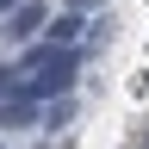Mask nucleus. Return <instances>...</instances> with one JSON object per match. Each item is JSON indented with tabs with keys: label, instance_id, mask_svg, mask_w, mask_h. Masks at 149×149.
Here are the masks:
<instances>
[{
	"label": "nucleus",
	"instance_id": "obj_7",
	"mask_svg": "<svg viewBox=\"0 0 149 149\" xmlns=\"http://www.w3.org/2000/svg\"><path fill=\"white\" fill-rule=\"evenodd\" d=\"M0 149H6V143H0Z\"/></svg>",
	"mask_w": 149,
	"mask_h": 149
},
{
	"label": "nucleus",
	"instance_id": "obj_2",
	"mask_svg": "<svg viewBox=\"0 0 149 149\" xmlns=\"http://www.w3.org/2000/svg\"><path fill=\"white\" fill-rule=\"evenodd\" d=\"M44 6H37V0H25V6H19V13H6V37H37V31H44Z\"/></svg>",
	"mask_w": 149,
	"mask_h": 149
},
{
	"label": "nucleus",
	"instance_id": "obj_1",
	"mask_svg": "<svg viewBox=\"0 0 149 149\" xmlns=\"http://www.w3.org/2000/svg\"><path fill=\"white\" fill-rule=\"evenodd\" d=\"M74 62L81 56L74 50H62V44H44V50H31L25 62V81H31V100H50V93H68L74 87Z\"/></svg>",
	"mask_w": 149,
	"mask_h": 149
},
{
	"label": "nucleus",
	"instance_id": "obj_3",
	"mask_svg": "<svg viewBox=\"0 0 149 149\" xmlns=\"http://www.w3.org/2000/svg\"><path fill=\"white\" fill-rule=\"evenodd\" d=\"M0 124H6V130L37 124V100H0Z\"/></svg>",
	"mask_w": 149,
	"mask_h": 149
},
{
	"label": "nucleus",
	"instance_id": "obj_6",
	"mask_svg": "<svg viewBox=\"0 0 149 149\" xmlns=\"http://www.w3.org/2000/svg\"><path fill=\"white\" fill-rule=\"evenodd\" d=\"M19 6H25V0H0V13H19Z\"/></svg>",
	"mask_w": 149,
	"mask_h": 149
},
{
	"label": "nucleus",
	"instance_id": "obj_4",
	"mask_svg": "<svg viewBox=\"0 0 149 149\" xmlns=\"http://www.w3.org/2000/svg\"><path fill=\"white\" fill-rule=\"evenodd\" d=\"M81 31H87V19H74V13H62V19L50 25V44H62V50H74V37H81Z\"/></svg>",
	"mask_w": 149,
	"mask_h": 149
},
{
	"label": "nucleus",
	"instance_id": "obj_5",
	"mask_svg": "<svg viewBox=\"0 0 149 149\" xmlns=\"http://www.w3.org/2000/svg\"><path fill=\"white\" fill-rule=\"evenodd\" d=\"M0 100H31V81H25V68H0Z\"/></svg>",
	"mask_w": 149,
	"mask_h": 149
}]
</instances>
